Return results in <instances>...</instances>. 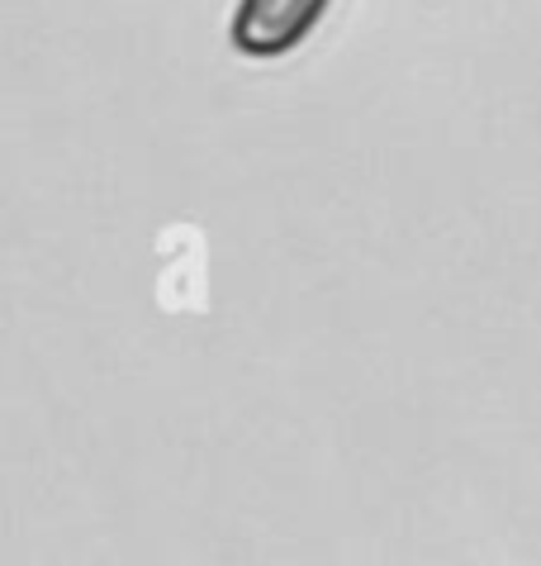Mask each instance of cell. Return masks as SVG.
I'll return each mask as SVG.
<instances>
[{
  "label": "cell",
  "mask_w": 541,
  "mask_h": 566,
  "mask_svg": "<svg viewBox=\"0 0 541 566\" xmlns=\"http://www.w3.org/2000/svg\"><path fill=\"white\" fill-rule=\"evenodd\" d=\"M332 0H237L233 49L243 57H285L299 49Z\"/></svg>",
  "instance_id": "1"
}]
</instances>
